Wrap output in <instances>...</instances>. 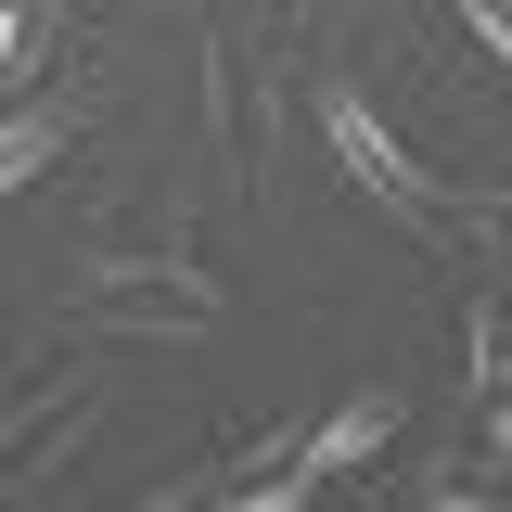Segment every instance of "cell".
Wrapping results in <instances>:
<instances>
[{"label": "cell", "mask_w": 512, "mask_h": 512, "mask_svg": "<svg viewBox=\"0 0 512 512\" xmlns=\"http://www.w3.org/2000/svg\"><path fill=\"white\" fill-rule=\"evenodd\" d=\"M295 13H333V0H295Z\"/></svg>", "instance_id": "9c48e42d"}, {"label": "cell", "mask_w": 512, "mask_h": 512, "mask_svg": "<svg viewBox=\"0 0 512 512\" xmlns=\"http://www.w3.org/2000/svg\"><path fill=\"white\" fill-rule=\"evenodd\" d=\"M320 141H333V154H346V180L372 192V205H397L410 231H487V218H474V205H461L448 180H423V167L397 154V128H384L359 90H320Z\"/></svg>", "instance_id": "7a4b0ae2"}, {"label": "cell", "mask_w": 512, "mask_h": 512, "mask_svg": "<svg viewBox=\"0 0 512 512\" xmlns=\"http://www.w3.org/2000/svg\"><path fill=\"white\" fill-rule=\"evenodd\" d=\"M384 436H397V397H346V410H320V423H308V474H359Z\"/></svg>", "instance_id": "3957f363"}, {"label": "cell", "mask_w": 512, "mask_h": 512, "mask_svg": "<svg viewBox=\"0 0 512 512\" xmlns=\"http://www.w3.org/2000/svg\"><path fill=\"white\" fill-rule=\"evenodd\" d=\"M500 448H512V384H500Z\"/></svg>", "instance_id": "ba28073f"}, {"label": "cell", "mask_w": 512, "mask_h": 512, "mask_svg": "<svg viewBox=\"0 0 512 512\" xmlns=\"http://www.w3.org/2000/svg\"><path fill=\"white\" fill-rule=\"evenodd\" d=\"M77 308H90V333H218V282L192 256H90Z\"/></svg>", "instance_id": "6da1fadb"}, {"label": "cell", "mask_w": 512, "mask_h": 512, "mask_svg": "<svg viewBox=\"0 0 512 512\" xmlns=\"http://www.w3.org/2000/svg\"><path fill=\"white\" fill-rule=\"evenodd\" d=\"M13 52H26V13H13V0H0V64H13Z\"/></svg>", "instance_id": "52a82bcc"}, {"label": "cell", "mask_w": 512, "mask_h": 512, "mask_svg": "<svg viewBox=\"0 0 512 512\" xmlns=\"http://www.w3.org/2000/svg\"><path fill=\"white\" fill-rule=\"evenodd\" d=\"M500 384H512V295L474 320V359H461V397H500Z\"/></svg>", "instance_id": "5b68a950"}, {"label": "cell", "mask_w": 512, "mask_h": 512, "mask_svg": "<svg viewBox=\"0 0 512 512\" xmlns=\"http://www.w3.org/2000/svg\"><path fill=\"white\" fill-rule=\"evenodd\" d=\"M461 26H474V39L500 52V77H512V0H461Z\"/></svg>", "instance_id": "8992f818"}, {"label": "cell", "mask_w": 512, "mask_h": 512, "mask_svg": "<svg viewBox=\"0 0 512 512\" xmlns=\"http://www.w3.org/2000/svg\"><path fill=\"white\" fill-rule=\"evenodd\" d=\"M64 128H77L64 103H26V116H0V192H26V180H39V167L64 154Z\"/></svg>", "instance_id": "277c9868"}]
</instances>
